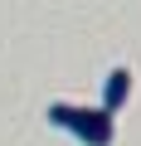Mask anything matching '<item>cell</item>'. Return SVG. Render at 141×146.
<instances>
[{
  "mask_svg": "<svg viewBox=\"0 0 141 146\" xmlns=\"http://www.w3.org/2000/svg\"><path fill=\"white\" fill-rule=\"evenodd\" d=\"M49 127L78 136L83 146H112L117 141V117L102 107H78V102H49Z\"/></svg>",
  "mask_w": 141,
  "mask_h": 146,
  "instance_id": "6da1fadb",
  "label": "cell"
},
{
  "mask_svg": "<svg viewBox=\"0 0 141 146\" xmlns=\"http://www.w3.org/2000/svg\"><path fill=\"white\" fill-rule=\"evenodd\" d=\"M126 98H131V68L122 63V68H112L107 78H102V102H97V107L117 117V112L126 107Z\"/></svg>",
  "mask_w": 141,
  "mask_h": 146,
  "instance_id": "7a4b0ae2",
  "label": "cell"
}]
</instances>
